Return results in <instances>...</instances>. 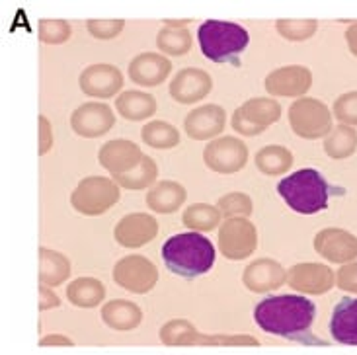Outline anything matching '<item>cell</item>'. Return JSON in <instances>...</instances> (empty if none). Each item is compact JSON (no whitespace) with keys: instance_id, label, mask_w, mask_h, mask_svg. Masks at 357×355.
<instances>
[{"instance_id":"1","label":"cell","mask_w":357,"mask_h":355,"mask_svg":"<svg viewBox=\"0 0 357 355\" xmlns=\"http://www.w3.org/2000/svg\"><path fill=\"white\" fill-rule=\"evenodd\" d=\"M314 303L299 295L268 297L254 308V320L264 332L307 344L314 342L310 340V326L314 322Z\"/></svg>"},{"instance_id":"2","label":"cell","mask_w":357,"mask_h":355,"mask_svg":"<svg viewBox=\"0 0 357 355\" xmlns=\"http://www.w3.org/2000/svg\"><path fill=\"white\" fill-rule=\"evenodd\" d=\"M215 246L199 232H182L166 240L162 259L174 275L193 279L205 275L215 266Z\"/></svg>"},{"instance_id":"3","label":"cell","mask_w":357,"mask_h":355,"mask_svg":"<svg viewBox=\"0 0 357 355\" xmlns=\"http://www.w3.org/2000/svg\"><path fill=\"white\" fill-rule=\"evenodd\" d=\"M278 193L291 209L301 215H314L328 207L332 188L319 170H297L278 183Z\"/></svg>"},{"instance_id":"4","label":"cell","mask_w":357,"mask_h":355,"mask_svg":"<svg viewBox=\"0 0 357 355\" xmlns=\"http://www.w3.org/2000/svg\"><path fill=\"white\" fill-rule=\"evenodd\" d=\"M199 47L205 57L213 63H232L238 65V57L248 47L250 36L241 24L209 20L197 29Z\"/></svg>"},{"instance_id":"5","label":"cell","mask_w":357,"mask_h":355,"mask_svg":"<svg viewBox=\"0 0 357 355\" xmlns=\"http://www.w3.org/2000/svg\"><path fill=\"white\" fill-rule=\"evenodd\" d=\"M160 342L165 346H260L256 338L246 336V334H217V336H207L202 334L192 322L183 318H174L166 322L160 328Z\"/></svg>"},{"instance_id":"6","label":"cell","mask_w":357,"mask_h":355,"mask_svg":"<svg viewBox=\"0 0 357 355\" xmlns=\"http://www.w3.org/2000/svg\"><path fill=\"white\" fill-rule=\"evenodd\" d=\"M121 197L119 183L102 176H88L78 183L77 190L70 195V203L78 213L88 217L104 215L107 209H112Z\"/></svg>"},{"instance_id":"7","label":"cell","mask_w":357,"mask_h":355,"mask_svg":"<svg viewBox=\"0 0 357 355\" xmlns=\"http://www.w3.org/2000/svg\"><path fill=\"white\" fill-rule=\"evenodd\" d=\"M291 129L303 139H319L332 131L330 109L317 98H301L289 107Z\"/></svg>"},{"instance_id":"8","label":"cell","mask_w":357,"mask_h":355,"mask_svg":"<svg viewBox=\"0 0 357 355\" xmlns=\"http://www.w3.org/2000/svg\"><path fill=\"white\" fill-rule=\"evenodd\" d=\"M281 117V106L271 98H252L244 102L232 114V129L244 137H256L264 133L270 125L278 123Z\"/></svg>"},{"instance_id":"9","label":"cell","mask_w":357,"mask_h":355,"mask_svg":"<svg viewBox=\"0 0 357 355\" xmlns=\"http://www.w3.org/2000/svg\"><path fill=\"white\" fill-rule=\"evenodd\" d=\"M258 248L256 225L246 217H232L222 222L219 229V250L227 259L238 262L252 256Z\"/></svg>"},{"instance_id":"10","label":"cell","mask_w":357,"mask_h":355,"mask_svg":"<svg viewBox=\"0 0 357 355\" xmlns=\"http://www.w3.org/2000/svg\"><path fill=\"white\" fill-rule=\"evenodd\" d=\"M114 281L129 293L145 295L158 281V269L145 256H126L114 266Z\"/></svg>"},{"instance_id":"11","label":"cell","mask_w":357,"mask_h":355,"mask_svg":"<svg viewBox=\"0 0 357 355\" xmlns=\"http://www.w3.org/2000/svg\"><path fill=\"white\" fill-rule=\"evenodd\" d=\"M203 163L217 174L241 172L248 163V146L238 137H219L205 146Z\"/></svg>"},{"instance_id":"12","label":"cell","mask_w":357,"mask_h":355,"mask_svg":"<svg viewBox=\"0 0 357 355\" xmlns=\"http://www.w3.org/2000/svg\"><path fill=\"white\" fill-rule=\"evenodd\" d=\"M114 125H116V116L112 107L100 102H86L78 106L70 116L73 131L78 137H86V139H96L106 135L107 131H112Z\"/></svg>"},{"instance_id":"13","label":"cell","mask_w":357,"mask_h":355,"mask_svg":"<svg viewBox=\"0 0 357 355\" xmlns=\"http://www.w3.org/2000/svg\"><path fill=\"white\" fill-rule=\"evenodd\" d=\"M264 86L271 96L303 98L312 86V73L301 65L275 68L266 77Z\"/></svg>"},{"instance_id":"14","label":"cell","mask_w":357,"mask_h":355,"mask_svg":"<svg viewBox=\"0 0 357 355\" xmlns=\"http://www.w3.org/2000/svg\"><path fill=\"white\" fill-rule=\"evenodd\" d=\"M78 84L86 96L107 100V98L116 96L117 92L123 88V75L114 65H106V63L90 65L82 70V75L78 78Z\"/></svg>"},{"instance_id":"15","label":"cell","mask_w":357,"mask_h":355,"mask_svg":"<svg viewBox=\"0 0 357 355\" xmlns=\"http://www.w3.org/2000/svg\"><path fill=\"white\" fill-rule=\"evenodd\" d=\"M158 222L153 215L146 213H131L117 222L114 229V239L123 248H141L156 239Z\"/></svg>"},{"instance_id":"16","label":"cell","mask_w":357,"mask_h":355,"mask_svg":"<svg viewBox=\"0 0 357 355\" xmlns=\"http://www.w3.org/2000/svg\"><path fill=\"white\" fill-rule=\"evenodd\" d=\"M145 154L141 153V149L133 141L126 139H116V141H107L100 153H98V163L106 168L107 172L116 176H123L135 170L141 164Z\"/></svg>"},{"instance_id":"17","label":"cell","mask_w":357,"mask_h":355,"mask_svg":"<svg viewBox=\"0 0 357 355\" xmlns=\"http://www.w3.org/2000/svg\"><path fill=\"white\" fill-rule=\"evenodd\" d=\"M287 283L305 295H324L334 287V271L322 264H297L287 271Z\"/></svg>"},{"instance_id":"18","label":"cell","mask_w":357,"mask_h":355,"mask_svg":"<svg viewBox=\"0 0 357 355\" xmlns=\"http://www.w3.org/2000/svg\"><path fill=\"white\" fill-rule=\"evenodd\" d=\"M225 123H227L225 109L217 104H207V106L195 107L185 116L183 129L193 141H207L219 137L225 131Z\"/></svg>"},{"instance_id":"19","label":"cell","mask_w":357,"mask_h":355,"mask_svg":"<svg viewBox=\"0 0 357 355\" xmlns=\"http://www.w3.org/2000/svg\"><path fill=\"white\" fill-rule=\"evenodd\" d=\"M285 281H287V271L280 262L270 258L252 262L242 273V283L252 293H270L273 289H280Z\"/></svg>"},{"instance_id":"20","label":"cell","mask_w":357,"mask_h":355,"mask_svg":"<svg viewBox=\"0 0 357 355\" xmlns=\"http://www.w3.org/2000/svg\"><path fill=\"white\" fill-rule=\"evenodd\" d=\"M213 90V78L202 68H182L170 82V96L178 104H195Z\"/></svg>"},{"instance_id":"21","label":"cell","mask_w":357,"mask_h":355,"mask_svg":"<svg viewBox=\"0 0 357 355\" xmlns=\"http://www.w3.org/2000/svg\"><path fill=\"white\" fill-rule=\"evenodd\" d=\"M314 250L334 264L357 258V236L344 229H324L314 236Z\"/></svg>"},{"instance_id":"22","label":"cell","mask_w":357,"mask_h":355,"mask_svg":"<svg viewBox=\"0 0 357 355\" xmlns=\"http://www.w3.org/2000/svg\"><path fill=\"white\" fill-rule=\"evenodd\" d=\"M172 73V63L158 53H139L129 63V78L141 86H158Z\"/></svg>"},{"instance_id":"23","label":"cell","mask_w":357,"mask_h":355,"mask_svg":"<svg viewBox=\"0 0 357 355\" xmlns=\"http://www.w3.org/2000/svg\"><path fill=\"white\" fill-rule=\"evenodd\" d=\"M330 334L344 346H357V299H342L330 320Z\"/></svg>"},{"instance_id":"24","label":"cell","mask_w":357,"mask_h":355,"mask_svg":"<svg viewBox=\"0 0 357 355\" xmlns=\"http://www.w3.org/2000/svg\"><path fill=\"white\" fill-rule=\"evenodd\" d=\"M188 192L182 183L172 182V180H162L153 186V190L146 193V205L149 209L162 215L178 211L185 203Z\"/></svg>"},{"instance_id":"25","label":"cell","mask_w":357,"mask_h":355,"mask_svg":"<svg viewBox=\"0 0 357 355\" xmlns=\"http://www.w3.org/2000/svg\"><path fill=\"white\" fill-rule=\"evenodd\" d=\"M102 320L117 332H129L141 324L143 310L127 299H114L102 308Z\"/></svg>"},{"instance_id":"26","label":"cell","mask_w":357,"mask_h":355,"mask_svg":"<svg viewBox=\"0 0 357 355\" xmlns=\"http://www.w3.org/2000/svg\"><path fill=\"white\" fill-rule=\"evenodd\" d=\"M116 107L119 116L127 121H143L146 117L155 116L156 100L153 94L141 90H127L116 100Z\"/></svg>"},{"instance_id":"27","label":"cell","mask_w":357,"mask_h":355,"mask_svg":"<svg viewBox=\"0 0 357 355\" xmlns=\"http://www.w3.org/2000/svg\"><path fill=\"white\" fill-rule=\"evenodd\" d=\"M70 275V262L61 252L39 248V281L49 287L65 283Z\"/></svg>"},{"instance_id":"28","label":"cell","mask_w":357,"mask_h":355,"mask_svg":"<svg viewBox=\"0 0 357 355\" xmlns=\"http://www.w3.org/2000/svg\"><path fill=\"white\" fill-rule=\"evenodd\" d=\"M68 303L78 308H94L106 299V285L94 278H78L67 287Z\"/></svg>"},{"instance_id":"29","label":"cell","mask_w":357,"mask_h":355,"mask_svg":"<svg viewBox=\"0 0 357 355\" xmlns=\"http://www.w3.org/2000/svg\"><path fill=\"white\" fill-rule=\"evenodd\" d=\"M293 166V153L287 146L281 144H270L264 146L256 153V168L266 176H281Z\"/></svg>"},{"instance_id":"30","label":"cell","mask_w":357,"mask_h":355,"mask_svg":"<svg viewBox=\"0 0 357 355\" xmlns=\"http://www.w3.org/2000/svg\"><path fill=\"white\" fill-rule=\"evenodd\" d=\"M182 222L195 232H211L221 225V211L209 203H193L183 211Z\"/></svg>"},{"instance_id":"31","label":"cell","mask_w":357,"mask_h":355,"mask_svg":"<svg viewBox=\"0 0 357 355\" xmlns=\"http://www.w3.org/2000/svg\"><path fill=\"white\" fill-rule=\"evenodd\" d=\"M357 149V133L349 127V125H338L334 127L328 135H326V141H324V151L328 154L330 158H348L351 154L356 153Z\"/></svg>"},{"instance_id":"32","label":"cell","mask_w":357,"mask_h":355,"mask_svg":"<svg viewBox=\"0 0 357 355\" xmlns=\"http://www.w3.org/2000/svg\"><path fill=\"white\" fill-rule=\"evenodd\" d=\"M141 139L143 143L153 146V149H174L180 143V131L174 125L166 121H151L141 129Z\"/></svg>"},{"instance_id":"33","label":"cell","mask_w":357,"mask_h":355,"mask_svg":"<svg viewBox=\"0 0 357 355\" xmlns=\"http://www.w3.org/2000/svg\"><path fill=\"white\" fill-rule=\"evenodd\" d=\"M156 45L166 55L183 57L192 49V33L185 28H170V26H165V28L158 31V36H156Z\"/></svg>"},{"instance_id":"34","label":"cell","mask_w":357,"mask_h":355,"mask_svg":"<svg viewBox=\"0 0 357 355\" xmlns=\"http://www.w3.org/2000/svg\"><path fill=\"white\" fill-rule=\"evenodd\" d=\"M156 178H158V166L151 156L145 154L141 164L137 166L133 172L116 176L114 180L119 183V188H126V190H145V188L156 182Z\"/></svg>"},{"instance_id":"35","label":"cell","mask_w":357,"mask_h":355,"mask_svg":"<svg viewBox=\"0 0 357 355\" xmlns=\"http://www.w3.org/2000/svg\"><path fill=\"white\" fill-rule=\"evenodd\" d=\"M319 24L314 20H278L275 29L287 41H307L314 36Z\"/></svg>"},{"instance_id":"36","label":"cell","mask_w":357,"mask_h":355,"mask_svg":"<svg viewBox=\"0 0 357 355\" xmlns=\"http://www.w3.org/2000/svg\"><path fill=\"white\" fill-rule=\"evenodd\" d=\"M217 207L221 215H225L227 219L232 217H250L254 211V205H252L250 195L242 192H232L222 195L221 199L217 202Z\"/></svg>"},{"instance_id":"37","label":"cell","mask_w":357,"mask_h":355,"mask_svg":"<svg viewBox=\"0 0 357 355\" xmlns=\"http://www.w3.org/2000/svg\"><path fill=\"white\" fill-rule=\"evenodd\" d=\"M73 36L70 24L65 20H41L39 22V41L47 45L67 43Z\"/></svg>"},{"instance_id":"38","label":"cell","mask_w":357,"mask_h":355,"mask_svg":"<svg viewBox=\"0 0 357 355\" xmlns=\"http://www.w3.org/2000/svg\"><path fill=\"white\" fill-rule=\"evenodd\" d=\"M86 28L92 38L114 39L123 31L126 22L123 20H88Z\"/></svg>"},{"instance_id":"39","label":"cell","mask_w":357,"mask_h":355,"mask_svg":"<svg viewBox=\"0 0 357 355\" xmlns=\"http://www.w3.org/2000/svg\"><path fill=\"white\" fill-rule=\"evenodd\" d=\"M334 117L344 125H357V92H348L334 102Z\"/></svg>"},{"instance_id":"40","label":"cell","mask_w":357,"mask_h":355,"mask_svg":"<svg viewBox=\"0 0 357 355\" xmlns=\"http://www.w3.org/2000/svg\"><path fill=\"white\" fill-rule=\"evenodd\" d=\"M338 287L349 293H357V264H348L338 271Z\"/></svg>"},{"instance_id":"41","label":"cell","mask_w":357,"mask_h":355,"mask_svg":"<svg viewBox=\"0 0 357 355\" xmlns=\"http://www.w3.org/2000/svg\"><path fill=\"white\" fill-rule=\"evenodd\" d=\"M39 154H47L53 146V131L45 116H39Z\"/></svg>"},{"instance_id":"42","label":"cell","mask_w":357,"mask_h":355,"mask_svg":"<svg viewBox=\"0 0 357 355\" xmlns=\"http://www.w3.org/2000/svg\"><path fill=\"white\" fill-rule=\"evenodd\" d=\"M39 310H49V308H57L61 305V301L59 297L49 289V285L45 283H41V287H39Z\"/></svg>"},{"instance_id":"43","label":"cell","mask_w":357,"mask_h":355,"mask_svg":"<svg viewBox=\"0 0 357 355\" xmlns=\"http://www.w3.org/2000/svg\"><path fill=\"white\" fill-rule=\"evenodd\" d=\"M39 346H75V342L67 336L61 334H53V336H45L39 340Z\"/></svg>"},{"instance_id":"44","label":"cell","mask_w":357,"mask_h":355,"mask_svg":"<svg viewBox=\"0 0 357 355\" xmlns=\"http://www.w3.org/2000/svg\"><path fill=\"white\" fill-rule=\"evenodd\" d=\"M346 39H348L349 51H351V53L357 57V24L349 26V29L346 31Z\"/></svg>"}]
</instances>
